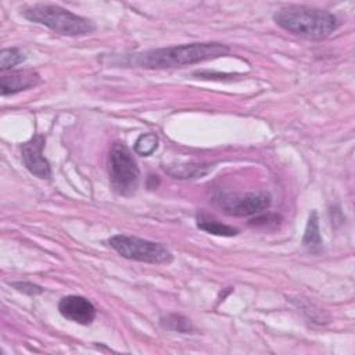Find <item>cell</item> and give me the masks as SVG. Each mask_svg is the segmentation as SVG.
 I'll list each match as a JSON object with an SVG mask.
<instances>
[{
	"instance_id": "obj_1",
	"label": "cell",
	"mask_w": 355,
	"mask_h": 355,
	"mask_svg": "<svg viewBox=\"0 0 355 355\" xmlns=\"http://www.w3.org/2000/svg\"><path fill=\"white\" fill-rule=\"evenodd\" d=\"M230 49L218 42L190 43L146 50L129 57V64L146 69H165L223 57Z\"/></svg>"
},
{
	"instance_id": "obj_2",
	"label": "cell",
	"mask_w": 355,
	"mask_h": 355,
	"mask_svg": "<svg viewBox=\"0 0 355 355\" xmlns=\"http://www.w3.org/2000/svg\"><path fill=\"white\" fill-rule=\"evenodd\" d=\"M273 21L284 31L312 40L324 39L340 26L330 11L305 6L283 7L273 14Z\"/></svg>"
},
{
	"instance_id": "obj_3",
	"label": "cell",
	"mask_w": 355,
	"mask_h": 355,
	"mask_svg": "<svg viewBox=\"0 0 355 355\" xmlns=\"http://www.w3.org/2000/svg\"><path fill=\"white\" fill-rule=\"evenodd\" d=\"M22 15L65 36H86L96 31L92 19L76 15L57 4H35L25 8Z\"/></svg>"
},
{
	"instance_id": "obj_4",
	"label": "cell",
	"mask_w": 355,
	"mask_h": 355,
	"mask_svg": "<svg viewBox=\"0 0 355 355\" xmlns=\"http://www.w3.org/2000/svg\"><path fill=\"white\" fill-rule=\"evenodd\" d=\"M108 172L114 190L121 196H130L139 186L140 171L123 143H114L108 155Z\"/></svg>"
},
{
	"instance_id": "obj_5",
	"label": "cell",
	"mask_w": 355,
	"mask_h": 355,
	"mask_svg": "<svg viewBox=\"0 0 355 355\" xmlns=\"http://www.w3.org/2000/svg\"><path fill=\"white\" fill-rule=\"evenodd\" d=\"M108 243L126 259L147 263H169L173 261L172 252L161 243L125 234H115L108 240Z\"/></svg>"
},
{
	"instance_id": "obj_6",
	"label": "cell",
	"mask_w": 355,
	"mask_h": 355,
	"mask_svg": "<svg viewBox=\"0 0 355 355\" xmlns=\"http://www.w3.org/2000/svg\"><path fill=\"white\" fill-rule=\"evenodd\" d=\"M218 201L223 212L232 216L257 215L268 209L272 202L270 196L265 191L247 193L239 196H223Z\"/></svg>"
},
{
	"instance_id": "obj_7",
	"label": "cell",
	"mask_w": 355,
	"mask_h": 355,
	"mask_svg": "<svg viewBox=\"0 0 355 355\" xmlns=\"http://www.w3.org/2000/svg\"><path fill=\"white\" fill-rule=\"evenodd\" d=\"M44 136L35 135L21 146V155L26 169L39 179H49L51 169L49 161L43 157Z\"/></svg>"
},
{
	"instance_id": "obj_8",
	"label": "cell",
	"mask_w": 355,
	"mask_h": 355,
	"mask_svg": "<svg viewBox=\"0 0 355 355\" xmlns=\"http://www.w3.org/2000/svg\"><path fill=\"white\" fill-rule=\"evenodd\" d=\"M58 311L62 318L87 326L96 318V308L87 298L82 295H67L58 302Z\"/></svg>"
},
{
	"instance_id": "obj_9",
	"label": "cell",
	"mask_w": 355,
	"mask_h": 355,
	"mask_svg": "<svg viewBox=\"0 0 355 355\" xmlns=\"http://www.w3.org/2000/svg\"><path fill=\"white\" fill-rule=\"evenodd\" d=\"M39 82H40V76L35 71H31V69L15 71L8 75H1L0 93L1 96L14 94V93L35 87Z\"/></svg>"
},
{
	"instance_id": "obj_10",
	"label": "cell",
	"mask_w": 355,
	"mask_h": 355,
	"mask_svg": "<svg viewBox=\"0 0 355 355\" xmlns=\"http://www.w3.org/2000/svg\"><path fill=\"white\" fill-rule=\"evenodd\" d=\"M302 244L306 247L311 252H320L323 247V240L319 233V219L316 211H312L304 232L302 237Z\"/></svg>"
},
{
	"instance_id": "obj_11",
	"label": "cell",
	"mask_w": 355,
	"mask_h": 355,
	"mask_svg": "<svg viewBox=\"0 0 355 355\" xmlns=\"http://www.w3.org/2000/svg\"><path fill=\"white\" fill-rule=\"evenodd\" d=\"M197 226L198 229L209 233V234H215V236H223V237H232L236 236L239 233V230L233 226L220 223L216 219H212L207 215H197Z\"/></svg>"
},
{
	"instance_id": "obj_12",
	"label": "cell",
	"mask_w": 355,
	"mask_h": 355,
	"mask_svg": "<svg viewBox=\"0 0 355 355\" xmlns=\"http://www.w3.org/2000/svg\"><path fill=\"white\" fill-rule=\"evenodd\" d=\"M211 169H212L211 165H198V164H184V165H175V166L165 168V171L171 176L179 178V179L201 178L205 173H208Z\"/></svg>"
},
{
	"instance_id": "obj_13",
	"label": "cell",
	"mask_w": 355,
	"mask_h": 355,
	"mask_svg": "<svg viewBox=\"0 0 355 355\" xmlns=\"http://www.w3.org/2000/svg\"><path fill=\"white\" fill-rule=\"evenodd\" d=\"M159 324L171 331H178V333H191L194 331V327L191 322L180 315V313H166L162 315L159 319Z\"/></svg>"
},
{
	"instance_id": "obj_14",
	"label": "cell",
	"mask_w": 355,
	"mask_h": 355,
	"mask_svg": "<svg viewBox=\"0 0 355 355\" xmlns=\"http://www.w3.org/2000/svg\"><path fill=\"white\" fill-rule=\"evenodd\" d=\"M26 60V55L17 47L11 49H3L0 53V69L4 72L7 69H11L12 67L24 62Z\"/></svg>"
},
{
	"instance_id": "obj_15",
	"label": "cell",
	"mask_w": 355,
	"mask_h": 355,
	"mask_svg": "<svg viewBox=\"0 0 355 355\" xmlns=\"http://www.w3.org/2000/svg\"><path fill=\"white\" fill-rule=\"evenodd\" d=\"M158 146V137L157 135L154 133H144V135H140L139 139L136 140L135 143V151L139 154V155H150L155 151Z\"/></svg>"
},
{
	"instance_id": "obj_16",
	"label": "cell",
	"mask_w": 355,
	"mask_h": 355,
	"mask_svg": "<svg viewBox=\"0 0 355 355\" xmlns=\"http://www.w3.org/2000/svg\"><path fill=\"white\" fill-rule=\"evenodd\" d=\"M12 287H15L18 291H22L28 295H36V294H42L43 288L40 286H36L31 282H12L11 283Z\"/></svg>"
},
{
	"instance_id": "obj_17",
	"label": "cell",
	"mask_w": 355,
	"mask_h": 355,
	"mask_svg": "<svg viewBox=\"0 0 355 355\" xmlns=\"http://www.w3.org/2000/svg\"><path fill=\"white\" fill-rule=\"evenodd\" d=\"M280 220V216L276 215V214H268V215H258L257 218L251 219L250 223L252 226H268L270 223H273L275 226L279 223Z\"/></svg>"
}]
</instances>
